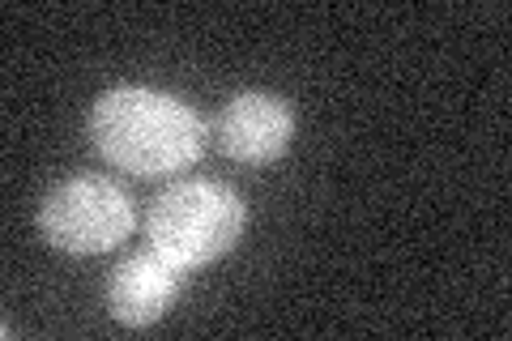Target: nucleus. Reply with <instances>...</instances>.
<instances>
[{
  "label": "nucleus",
  "instance_id": "obj_1",
  "mask_svg": "<svg viewBox=\"0 0 512 341\" xmlns=\"http://www.w3.org/2000/svg\"><path fill=\"white\" fill-rule=\"evenodd\" d=\"M99 154L128 175H180L205 154L210 128L201 111L150 86H116L90 111Z\"/></svg>",
  "mask_w": 512,
  "mask_h": 341
},
{
  "label": "nucleus",
  "instance_id": "obj_2",
  "mask_svg": "<svg viewBox=\"0 0 512 341\" xmlns=\"http://www.w3.org/2000/svg\"><path fill=\"white\" fill-rule=\"evenodd\" d=\"M248 226V205L235 188L218 180H180L167 192H158L146 218L150 248L171 256L175 265L197 273L222 261Z\"/></svg>",
  "mask_w": 512,
  "mask_h": 341
},
{
  "label": "nucleus",
  "instance_id": "obj_3",
  "mask_svg": "<svg viewBox=\"0 0 512 341\" xmlns=\"http://www.w3.org/2000/svg\"><path fill=\"white\" fill-rule=\"evenodd\" d=\"M133 197L107 175H73L60 180L39 205V231L60 252L94 256L111 252L133 235Z\"/></svg>",
  "mask_w": 512,
  "mask_h": 341
},
{
  "label": "nucleus",
  "instance_id": "obj_4",
  "mask_svg": "<svg viewBox=\"0 0 512 341\" xmlns=\"http://www.w3.org/2000/svg\"><path fill=\"white\" fill-rule=\"evenodd\" d=\"M184 286H188L184 265H175L171 256H163L158 248H141L111 269L107 307L128 329H150V324H158L180 303Z\"/></svg>",
  "mask_w": 512,
  "mask_h": 341
},
{
  "label": "nucleus",
  "instance_id": "obj_5",
  "mask_svg": "<svg viewBox=\"0 0 512 341\" xmlns=\"http://www.w3.org/2000/svg\"><path fill=\"white\" fill-rule=\"evenodd\" d=\"M218 141H222V154L235 162H248V167L278 162L295 141V107L282 94L244 90L222 107Z\"/></svg>",
  "mask_w": 512,
  "mask_h": 341
}]
</instances>
